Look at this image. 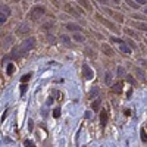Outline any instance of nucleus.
Segmentation results:
<instances>
[{"label":"nucleus","instance_id":"cd10ccee","mask_svg":"<svg viewBox=\"0 0 147 147\" xmlns=\"http://www.w3.org/2000/svg\"><path fill=\"white\" fill-rule=\"evenodd\" d=\"M60 38H62V40H63V41H65L66 44H69V37H68V35H62V37H60Z\"/></svg>","mask_w":147,"mask_h":147},{"label":"nucleus","instance_id":"f3484780","mask_svg":"<svg viewBox=\"0 0 147 147\" xmlns=\"http://www.w3.org/2000/svg\"><path fill=\"white\" fill-rule=\"evenodd\" d=\"M59 116H60V107H56V109L53 110V118H55V119H57Z\"/></svg>","mask_w":147,"mask_h":147},{"label":"nucleus","instance_id":"2f4dec72","mask_svg":"<svg viewBox=\"0 0 147 147\" xmlns=\"http://www.w3.org/2000/svg\"><path fill=\"white\" fill-rule=\"evenodd\" d=\"M19 32H30L28 28H19Z\"/></svg>","mask_w":147,"mask_h":147},{"label":"nucleus","instance_id":"6ab92c4d","mask_svg":"<svg viewBox=\"0 0 147 147\" xmlns=\"http://www.w3.org/2000/svg\"><path fill=\"white\" fill-rule=\"evenodd\" d=\"M30 78H31V74H27V75H22V77H21V82H27V81H30Z\"/></svg>","mask_w":147,"mask_h":147},{"label":"nucleus","instance_id":"9b49d317","mask_svg":"<svg viewBox=\"0 0 147 147\" xmlns=\"http://www.w3.org/2000/svg\"><path fill=\"white\" fill-rule=\"evenodd\" d=\"M103 52L106 53V55H109V56H112L113 55V52H112V49H110L107 44H103Z\"/></svg>","mask_w":147,"mask_h":147},{"label":"nucleus","instance_id":"473e14b6","mask_svg":"<svg viewBox=\"0 0 147 147\" xmlns=\"http://www.w3.org/2000/svg\"><path fill=\"white\" fill-rule=\"evenodd\" d=\"M131 96H132V88H131V90L127 93V99H131Z\"/></svg>","mask_w":147,"mask_h":147},{"label":"nucleus","instance_id":"b1692460","mask_svg":"<svg viewBox=\"0 0 147 147\" xmlns=\"http://www.w3.org/2000/svg\"><path fill=\"white\" fill-rule=\"evenodd\" d=\"M127 3H128V5L131 6V7H134V9H137V7H138V5H137V3H134V2H132V0H128V2H127Z\"/></svg>","mask_w":147,"mask_h":147},{"label":"nucleus","instance_id":"f704fd0d","mask_svg":"<svg viewBox=\"0 0 147 147\" xmlns=\"http://www.w3.org/2000/svg\"><path fill=\"white\" fill-rule=\"evenodd\" d=\"M137 2H138V3H141V5H143V3H146V0H137Z\"/></svg>","mask_w":147,"mask_h":147},{"label":"nucleus","instance_id":"423d86ee","mask_svg":"<svg viewBox=\"0 0 147 147\" xmlns=\"http://www.w3.org/2000/svg\"><path fill=\"white\" fill-rule=\"evenodd\" d=\"M122 88H124V82L122 81H119V82H116L113 87H112V91L113 93H121L122 91Z\"/></svg>","mask_w":147,"mask_h":147},{"label":"nucleus","instance_id":"7c9ffc66","mask_svg":"<svg viewBox=\"0 0 147 147\" xmlns=\"http://www.w3.org/2000/svg\"><path fill=\"white\" fill-rule=\"evenodd\" d=\"M55 100H53V97H49V99H47V105H52Z\"/></svg>","mask_w":147,"mask_h":147},{"label":"nucleus","instance_id":"1a4fd4ad","mask_svg":"<svg viewBox=\"0 0 147 147\" xmlns=\"http://www.w3.org/2000/svg\"><path fill=\"white\" fill-rule=\"evenodd\" d=\"M66 28L71 31H81V28L78 25H75V24H66Z\"/></svg>","mask_w":147,"mask_h":147},{"label":"nucleus","instance_id":"f257e3e1","mask_svg":"<svg viewBox=\"0 0 147 147\" xmlns=\"http://www.w3.org/2000/svg\"><path fill=\"white\" fill-rule=\"evenodd\" d=\"M44 12H46V10H44L43 6H35V7L31 10V13H30V15H31V19H32V21H37L38 18H41V16L44 15Z\"/></svg>","mask_w":147,"mask_h":147},{"label":"nucleus","instance_id":"c85d7f7f","mask_svg":"<svg viewBox=\"0 0 147 147\" xmlns=\"http://www.w3.org/2000/svg\"><path fill=\"white\" fill-rule=\"evenodd\" d=\"M127 80H128V81H129L131 84H136V80H134V78H132L131 75H128V77H127Z\"/></svg>","mask_w":147,"mask_h":147},{"label":"nucleus","instance_id":"6e6552de","mask_svg":"<svg viewBox=\"0 0 147 147\" xmlns=\"http://www.w3.org/2000/svg\"><path fill=\"white\" fill-rule=\"evenodd\" d=\"M78 3H80L82 7H85L87 10H90V9H91V6H90V3H88V0H78Z\"/></svg>","mask_w":147,"mask_h":147},{"label":"nucleus","instance_id":"0eeeda50","mask_svg":"<svg viewBox=\"0 0 147 147\" xmlns=\"http://www.w3.org/2000/svg\"><path fill=\"white\" fill-rule=\"evenodd\" d=\"M140 137H141V141L146 144L147 143V134H146V127H143L141 128V131H140Z\"/></svg>","mask_w":147,"mask_h":147},{"label":"nucleus","instance_id":"dca6fc26","mask_svg":"<svg viewBox=\"0 0 147 147\" xmlns=\"http://www.w3.org/2000/svg\"><path fill=\"white\" fill-rule=\"evenodd\" d=\"M74 40L78 41V43H81V41H84V37L80 35V34H74Z\"/></svg>","mask_w":147,"mask_h":147},{"label":"nucleus","instance_id":"f8f14e48","mask_svg":"<svg viewBox=\"0 0 147 147\" xmlns=\"http://www.w3.org/2000/svg\"><path fill=\"white\" fill-rule=\"evenodd\" d=\"M99 106H100V100L97 99V100H94V102H93V105H91V109L97 112V109H99Z\"/></svg>","mask_w":147,"mask_h":147},{"label":"nucleus","instance_id":"72a5a7b5","mask_svg":"<svg viewBox=\"0 0 147 147\" xmlns=\"http://www.w3.org/2000/svg\"><path fill=\"white\" fill-rule=\"evenodd\" d=\"M125 115H127V116H129V115H131V110H129V109H127V110H125Z\"/></svg>","mask_w":147,"mask_h":147},{"label":"nucleus","instance_id":"ddd939ff","mask_svg":"<svg viewBox=\"0 0 147 147\" xmlns=\"http://www.w3.org/2000/svg\"><path fill=\"white\" fill-rule=\"evenodd\" d=\"M109 15H112L113 18H116V19H118L119 22H122V21H124V18H122V15H119V13H113V12H110V10H109Z\"/></svg>","mask_w":147,"mask_h":147},{"label":"nucleus","instance_id":"39448f33","mask_svg":"<svg viewBox=\"0 0 147 147\" xmlns=\"http://www.w3.org/2000/svg\"><path fill=\"white\" fill-rule=\"evenodd\" d=\"M100 124H102V127H106V124H107V110H102L100 112Z\"/></svg>","mask_w":147,"mask_h":147},{"label":"nucleus","instance_id":"2eb2a0df","mask_svg":"<svg viewBox=\"0 0 147 147\" xmlns=\"http://www.w3.org/2000/svg\"><path fill=\"white\" fill-rule=\"evenodd\" d=\"M27 88H28V85H27L25 82H22V84H21V96H24V94H25Z\"/></svg>","mask_w":147,"mask_h":147},{"label":"nucleus","instance_id":"a211bd4d","mask_svg":"<svg viewBox=\"0 0 147 147\" xmlns=\"http://www.w3.org/2000/svg\"><path fill=\"white\" fill-rule=\"evenodd\" d=\"M28 131H30V132L34 131V121H32V119H28Z\"/></svg>","mask_w":147,"mask_h":147},{"label":"nucleus","instance_id":"4468645a","mask_svg":"<svg viewBox=\"0 0 147 147\" xmlns=\"http://www.w3.org/2000/svg\"><path fill=\"white\" fill-rule=\"evenodd\" d=\"M105 82H106L107 85H109L110 82H112V74H110V72H107V74H106V77H105Z\"/></svg>","mask_w":147,"mask_h":147},{"label":"nucleus","instance_id":"e433bc0d","mask_svg":"<svg viewBox=\"0 0 147 147\" xmlns=\"http://www.w3.org/2000/svg\"><path fill=\"white\" fill-rule=\"evenodd\" d=\"M113 2H115V3H118V0H113Z\"/></svg>","mask_w":147,"mask_h":147},{"label":"nucleus","instance_id":"20e7f679","mask_svg":"<svg viewBox=\"0 0 147 147\" xmlns=\"http://www.w3.org/2000/svg\"><path fill=\"white\" fill-rule=\"evenodd\" d=\"M96 19H99V21H100L102 24H105V25H106L107 28H110V30H112V31H116V27L113 25V24H112V22H109V21H106L105 18H102V16H100L99 13L96 15Z\"/></svg>","mask_w":147,"mask_h":147},{"label":"nucleus","instance_id":"393cba45","mask_svg":"<svg viewBox=\"0 0 147 147\" xmlns=\"http://www.w3.org/2000/svg\"><path fill=\"white\" fill-rule=\"evenodd\" d=\"M136 27L140 28V30H143V31H146V22H144V24H143V22H141V24H137Z\"/></svg>","mask_w":147,"mask_h":147},{"label":"nucleus","instance_id":"412c9836","mask_svg":"<svg viewBox=\"0 0 147 147\" xmlns=\"http://www.w3.org/2000/svg\"><path fill=\"white\" fill-rule=\"evenodd\" d=\"M7 19V15H3V13H0V25H3V24L6 22Z\"/></svg>","mask_w":147,"mask_h":147},{"label":"nucleus","instance_id":"c756f323","mask_svg":"<svg viewBox=\"0 0 147 147\" xmlns=\"http://www.w3.org/2000/svg\"><path fill=\"white\" fill-rule=\"evenodd\" d=\"M125 32H127V34H128V35H132V37H136V34H134V32H132V31H131V30H128V28H127V30H125Z\"/></svg>","mask_w":147,"mask_h":147},{"label":"nucleus","instance_id":"aec40b11","mask_svg":"<svg viewBox=\"0 0 147 147\" xmlns=\"http://www.w3.org/2000/svg\"><path fill=\"white\" fill-rule=\"evenodd\" d=\"M24 146H25V147H37L31 140H25V141H24Z\"/></svg>","mask_w":147,"mask_h":147},{"label":"nucleus","instance_id":"9d476101","mask_svg":"<svg viewBox=\"0 0 147 147\" xmlns=\"http://www.w3.org/2000/svg\"><path fill=\"white\" fill-rule=\"evenodd\" d=\"M6 72H7V75H12V74L15 72V65L13 63H9L7 68H6Z\"/></svg>","mask_w":147,"mask_h":147},{"label":"nucleus","instance_id":"a878e982","mask_svg":"<svg viewBox=\"0 0 147 147\" xmlns=\"http://www.w3.org/2000/svg\"><path fill=\"white\" fill-rule=\"evenodd\" d=\"M7 115H9V109H6V110H5V113L2 115V119H0V121H2V122H3V121H5L6 118H7Z\"/></svg>","mask_w":147,"mask_h":147},{"label":"nucleus","instance_id":"7ed1b4c3","mask_svg":"<svg viewBox=\"0 0 147 147\" xmlns=\"http://www.w3.org/2000/svg\"><path fill=\"white\" fill-rule=\"evenodd\" d=\"M82 74H84V78L85 80H93V77H94V72L91 71V68L88 65H84L82 66Z\"/></svg>","mask_w":147,"mask_h":147},{"label":"nucleus","instance_id":"bb28decb","mask_svg":"<svg viewBox=\"0 0 147 147\" xmlns=\"http://www.w3.org/2000/svg\"><path fill=\"white\" fill-rule=\"evenodd\" d=\"M124 74H125V71H124V68H121V66H119V68H118V75L121 77V75H124Z\"/></svg>","mask_w":147,"mask_h":147},{"label":"nucleus","instance_id":"f03ea898","mask_svg":"<svg viewBox=\"0 0 147 147\" xmlns=\"http://www.w3.org/2000/svg\"><path fill=\"white\" fill-rule=\"evenodd\" d=\"M34 46H35V40H34V38H27L25 41L22 43V46H21L19 49L28 53L30 50H32V49H34Z\"/></svg>","mask_w":147,"mask_h":147},{"label":"nucleus","instance_id":"c9c22d12","mask_svg":"<svg viewBox=\"0 0 147 147\" xmlns=\"http://www.w3.org/2000/svg\"><path fill=\"white\" fill-rule=\"evenodd\" d=\"M99 2H100V3H103V5H105V3H106V0H99Z\"/></svg>","mask_w":147,"mask_h":147},{"label":"nucleus","instance_id":"4be33fe9","mask_svg":"<svg viewBox=\"0 0 147 147\" xmlns=\"http://www.w3.org/2000/svg\"><path fill=\"white\" fill-rule=\"evenodd\" d=\"M97 93H99V87H93V90L90 91V97H94Z\"/></svg>","mask_w":147,"mask_h":147},{"label":"nucleus","instance_id":"5701e85b","mask_svg":"<svg viewBox=\"0 0 147 147\" xmlns=\"http://www.w3.org/2000/svg\"><path fill=\"white\" fill-rule=\"evenodd\" d=\"M110 40L115 41V43H119V44H124V41H122L121 38H118V37H110Z\"/></svg>","mask_w":147,"mask_h":147}]
</instances>
